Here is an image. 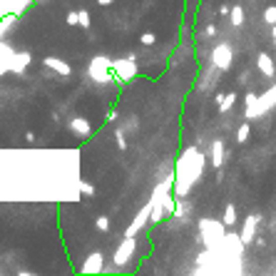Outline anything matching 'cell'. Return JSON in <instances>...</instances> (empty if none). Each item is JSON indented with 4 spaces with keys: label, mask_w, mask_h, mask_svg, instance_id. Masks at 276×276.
<instances>
[{
    "label": "cell",
    "mask_w": 276,
    "mask_h": 276,
    "mask_svg": "<svg viewBox=\"0 0 276 276\" xmlns=\"http://www.w3.org/2000/svg\"><path fill=\"white\" fill-rule=\"evenodd\" d=\"M97 229H100V231H107V219H105V216L97 219Z\"/></svg>",
    "instance_id": "6"
},
{
    "label": "cell",
    "mask_w": 276,
    "mask_h": 276,
    "mask_svg": "<svg viewBox=\"0 0 276 276\" xmlns=\"http://www.w3.org/2000/svg\"><path fill=\"white\" fill-rule=\"evenodd\" d=\"M142 43H144V45H152V43H154V35H149V33L142 35Z\"/></svg>",
    "instance_id": "7"
},
{
    "label": "cell",
    "mask_w": 276,
    "mask_h": 276,
    "mask_svg": "<svg viewBox=\"0 0 276 276\" xmlns=\"http://www.w3.org/2000/svg\"><path fill=\"white\" fill-rule=\"evenodd\" d=\"M130 251H132V244H125V249L120 251V256H117V261H125V256H127Z\"/></svg>",
    "instance_id": "3"
},
{
    "label": "cell",
    "mask_w": 276,
    "mask_h": 276,
    "mask_svg": "<svg viewBox=\"0 0 276 276\" xmlns=\"http://www.w3.org/2000/svg\"><path fill=\"white\" fill-rule=\"evenodd\" d=\"M48 65H50V68H55L60 75H70V68H68L63 60H53V58H50V60H48Z\"/></svg>",
    "instance_id": "1"
},
{
    "label": "cell",
    "mask_w": 276,
    "mask_h": 276,
    "mask_svg": "<svg viewBox=\"0 0 276 276\" xmlns=\"http://www.w3.org/2000/svg\"><path fill=\"white\" fill-rule=\"evenodd\" d=\"M68 23H70V25H77V23H80V15H77V13H70V15H68Z\"/></svg>",
    "instance_id": "4"
},
{
    "label": "cell",
    "mask_w": 276,
    "mask_h": 276,
    "mask_svg": "<svg viewBox=\"0 0 276 276\" xmlns=\"http://www.w3.org/2000/svg\"><path fill=\"white\" fill-rule=\"evenodd\" d=\"M100 3H102V5H107V3H112V0H100Z\"/></svg>",
    "instance_id": "8"
},
{
    "label": "cell",
    "mask_w": 276,
    "mask_h": 276,
    "mask_svg": "<svg viewBox=\"0 0 276 276\" xmlns=\"http://www.w3.org/2000/svg\"><path fill=\"white\" fill-rule=\"evenodd\" d=\"M70 127H72L77 135H87V132H90V127H87V122H85V120H72V125H70Z\"/></svg>",
    "instance_id": "2"
},
{
    "label": "cell",
    "mask_w": 276,
    "mask_h": 276,
    "mask_svg": "<svg viewBox=\"0 0 276 276\" xmlns=\"http://www.w3.org/2000/svg\"><path fill=\"white\" fill-rule=\"evenodd\" d=\"M80 25H82V28H87V25H90V18H87V13H80Z\"/></svg>",
    "instance_id": "5"
}]
</instances>
